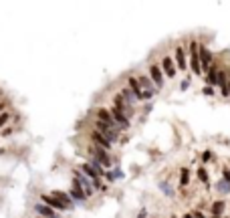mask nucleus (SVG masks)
Masks as SVG:
<instances>
[{
  "label": "nucleus",
  "mask_w": 230,
  "mask_h": 218,
  "mask_svg": "<svg viewBox=\"0 0 230 218\" xmlns=\"http://www.w3.org/2000/svg\"><path fill=\"white\" fill-rule=\"evenodd\" d=\"M137 83H139V87H143L145 91H149V89H154V87H151V81H149L148 77H139V79H137Z\"/></svg>",
  "instance_id": "obj_19"
},
{
  "label": "nucleus",
  "mask_w": 230,
  "mask_h": 218,
  "mask_svg": "<svg viewBox=\"0 0 230 218\" xmlns=\"http://www.w3.org/2000/svg\"><path fill=\"white\" fill-rule=\"evenodd\" d=\"M42 204H47L48 208H53L54 212H57V210H69L67 206L63 204V202H59V200H57L54 196H47V194L42 196Z\"/></svg>",
  "instance_id": "obj_5"
},
{
  "label": "nucleus",
  "mask_w": 230,
  "mask_h": 218,
  "mask_svg": "<svg viewBox=\"0 0 230 218\" xmlns=\"http://www.w3.org/2000/svg\"><path fill=\"white\" fill-rule=\"evenodd\" d=\"M53 196L57 198L59 202H63L67 208H71V206H73V200H71V196H69V194H65V192H53Z\"/></svg>",
  "instance_id": "obj_13"
},
{
  "label": "nucleus",
  "mask_w": 230,
  "mask_h": 218,
  "mask_svg": "<svg viewBox=\"0 0 230 218\" xmlns=\"http://www.w3.org/2000/svg\"><path fill=\"white\" fill-rule=\"evenodd\" d=\"M198 178H200V182H204V184H206V182H208V174H206V170H202V168H200V170H198Z\"/></svg>",
  "instance_id": "obj_24"
},
{
  "label": "nucleus",
  "mask_w": 230,
  "mask_h": 218,
  "mask_svg": "<svg viewBox=\"0 0 230 218\" xmlns=\"http://www.w3.org/2000/svg\"><path fill=\"white\" fill-rule=\"evenodd\" d=\"M75 182H77V184L81 186L83 188V192H85V196H93V192H95V188H93V182H91V180H89L87 176H85V174H83V172H75V178H73Z\"/></svg>",
  "instance_id": "obj_1"
},
{
  "label": "nucleus",
  "mask_w": 230,
  "mask_h": 218,
  "mask_svg": "<svg viewBox=\"0 0 230 218\" xmlns=\"http://www.w3.org/2000/svg\"><path fill=\"white\" fill-rule=\"evenodd\" d=\"M206 83H208V87H210V85H218V73H216V69H214V67H210L208 77H206Z\"/></svg>",
  "instance_id": "obj_17"
},
{
  "label": "nucleus",
  "mask_w": 230,
  "mask_h": 218,
  "mask_svg": "<svg viewBox=\"0 0 230 218\" xmlns=\"http://www.w3.org/2000/svg\"><path fill=\"white\" fill-rule=\"evenodd\" d=\"M190 51H192V71L200 75V57H198V42H190Z\"/></svg>",
  "instance_id": "obj_4"
},
{
  "label": "nucleus",
  "mask_w": 230,
  "mask_h": 218,
  "mask_svg": "<svg viewBox=\"0 0 230 218\" xmlns=\"http://www.w3.org/2000/svg\"><path fill=\"white\" fill-rule=\"evenodd\" d=\"M210 157H212V154H210V151H204L202 154V162H210Z\"/></svg>",
  "instance_id": "obj_26"
},
{
  "label": "nucleus",
  "mask_w": 230,
  "mask_h": 218,
  "mask_svg": "<svg viewBox=\"0 0 230 218\" xmlns=\"http://www.w3.org/2000/svg\"><path fill=\"white\" fill-rule=\"evenodd\" d=\"M176 65H178V69H186V59H184V48L182 47L176 48Z\"/></svg>",
  "instance_id": "obj_14"
},
{
  "label": "nucleus",
  "mask_w": 230,
  "mask_h": 218,
  "mask_svg": "<svg viewBox=\"0 0 230 218\" xmlns=\"http://www.w3.org/2000/svg\"><path fill=\"white\" fill-rule=\"evenodd\" d=\"M69 196H71V200H77V202H83V200L87 198V196H85V192H83V188L77 184L75 180H73V190H71Z\"/></svg>",
  "instance_id": "obj_12"
},
{
  "label": "nucleus",
  "mask_w": 230,
  "mask_h": 218,
  "mask_svg": "<svg viewBox=\"0 0 230 218\" xmlns=\"http://www.w3.org/2000/svg\"><path fill=\"white\" fill-rule=\"evenodd\" d=\"M95 127H97V131H99V133H101V135L105 137L107 142H111V143H113L115 139H117V129H113L111 125H107V123H103V121H99V119H97Z\"/></svg>",
  "instance_id": "obj_2"
},
{
  "label": "nucleus",
  "mask_w": 230,
  "mask_h": 218,
  "mask_svg": "<svg viewBox=\"0 0 230 218\" xmlns=\"http://www.w3.org/2000/svg\"><path fill=\"white\" fill-rule=\"evenodd\" d=\"M214 218H220V216H214Z\"/></svg>",
  "instance_id": "obj_30"
},
{
  "label": "nucleus",
  "mask_w": 230,
  "mask_h": 218,
  "mask_svg": "<svg viewBox=\"0 0 230 218\" xmlns=\"http://www.w3.org/2000/svg\"><path fill=\"white\" fill-rule=\"evenodd\" d=\"M91 137H93V142L97 143V148H103L105 151L111 150V142H107V139H105V137H103L99 131H93V133H91Z\"/></svg>",
  "instance_id": "obj_10"
},
{
  "label": "nucleus",
  "mask_w": 230,
  "mask_h": 218,
  "mask_svg": "<svg viewBox=\"0 0 230 218\" xmlns=\"http://www.w3.org/2000/svg\"><path fill=\"white\" fill-rule=\"evenodd\" d=\"M111 117L115 119V123H117V125H121V129H127V127H129V119L123 115V111H119L117 107L111 109Z\"/></svg>",
  "instance_id": "obj_6"
},
{
  "label": "nucleus",
  "mask_w": 230,
  "mask_h": 218,
  "mask_svg": "<svg viewBox=\"0 0 230 218\" xmlns=\"http://www.w3.org/2000/svg\"><path fill=\"white\" fill-rule=\"evenodd\" d=\"M149 71H151V79H154V85L160 89V87L163 85V73H162V69L157 67V65H151V67H149Z\"/></svg>",
  "instance_id": "obj_8"
},
{
  "label": "nucleus",
  "mask_w": 230,
  "mask_h": 218,
  "mask_svg": "<svg viewBox=\"0 0 230 218\" xmlns=\"http://www.w3.org/2000/svg\"><path fill=\"white\" fill-rule=\"evenodd\" d=\"M216 190H218V192H222V194H228V192H230V182L222 178L220 182H216Z\"/></svg>",
  "instance_id": "obj_18"
},
{
  "label": "nucleus",
  "mask_w": 230,
  "mask_h": 218,
  "mask_svg": "<svg viewBox=\"0 0 230 218\" xmlns=\"http://www.w3.org/2000/svg\"><path fill=\"white\" fill-rule=\"evenodd\" d=\"M184 218H194V216H192V214H186V216H184Z\"/></svg>",
  "instance_id": "obj_28"
},
{
  "label": "nucleus",
  "mask_w": 230,
  "mask_h": 218,
  "mask_svg": "<svg viewBox=\"0 0 230 218\" xmlns=\"http://www.w3.org/2000/svg\"><path fill=\"white\" fill-rule=\"evenodd\" d=\"M119 95H121L123 99H125V101H127L129 105H131V107H133V103L137 101V99H135V95H133V91H131V89H123V91L119 93Z\"/></svg>",
  "instance_id": "obj_16"
},
{
  "label": "nucleus",
  "mask_w": 230,
  "mask_h": 218,
  "mask_svg": "<svg viewBox=\"0 0 230 218\" xmlns=\"http://www.w3.org/2000/svg\"><path fill=\"white\" fill-rule=\"evenodd\" d=\"M204 95H214V89L212 87H204Z\"/></svg>",
  "instance_id": "obj_27"
},
{
  "label": "nucleus",
  "mask_w": 230,
  "mask_h": 218,
  "mask_svg": "<svg viewBox=\"0 0 230 218\" xmlns=\"http://www.w3.org/2000/svg\"><path fill=\"white\" fill-rule=\"evenodd\" d=\"M156 95V89H149V91H141V99H151Z\"/></svg>",
  "instance_id": "obj_23"
},
{
  "label": "nucleus",
  "mask_w": 230,
  "mask_h": 218,
  "mask_svg": "<svg viewBox=\"0 0 230 218\" xmlns=\"http://www.w3.org/2000/svg\"><path fill=\"white\" fill-rule=\"evenodd\" d=\"M129 89L133 91V95H135V99L139 101V99H141V87H139V83H137L135 79H129Z\"/></svg>",
  "instance_id": "obj_15"
},
{
  "label": "nucleus",
  "mask_w": 230,
  "mask_h": 218,
  "mask_svg": "<svg viewBox=\"0 0 230 218\" xmlns=\"http://www.w3.org/2000/svg\"><path fill=\"white\" fill-rule=\"evenodd\" d=\"M224 210V202H214L212 204V212H214V216H220Z\"/></svg>",
  "instance_id": "obj_20"
},
{
  "label": "nucleus",
  "mask_w": 230,
  "mask_h": 218,
  "mask_svg": "<svg viewBox=\"0 0 230 218\" xmlns=\"http://www.w3.org/2000/svg\"><path fill=\"white\" fill-rule=\"evenodd\" d=\"M160 186H162V190H163V194H166V196H169V198L174 196V190H172V186H169V184H166V182H162Z\"/></svg>",
  "instance_id": "obj_22"
},
{
  "label": "nucleus",
  "mask_w": 230,
  "mask_h": 218,
  "mask_svg": "<svg viewBox=\"0 0 230 218\" xmlns=\"http://www.w3.org/2000/svg\"><path fill=\"white\" fill-rule=\"evenodd\" d=\"M188 180H190V176H188V170L184 168V170L180 172V184H182V186H186V184H188Z\"/></svg>",
  "instance_id": "obj_21"
},
{
  "label": "nucleus",
  "mask_w": 230,
  "mask_h": 218,
  "mask_svg": "<svg viewBox=\"0 0 230 218\" xmlns=\"http://www.w3.org/2000/svg\"><path fill=\"white\" fill-rule=\"evenodd\" d=\"M200 57H202V71H210V65H212V53H210L206 47H200Z\"/></svg>",
  "instance_id": "obj_7"
},
{
  "label": "nucleus",
  "mask_w": 230,
  "mask_h": 218,
  "mask_svg": "<svg viewBox=\"0 0 230 218\" xmlns=\"http://www.w3.org/2000/svg\"><path fill=\"white\" fill-rule=\"evenodd\" d=\"M228 97H230V83H228Z\"/></svg>",
  "instance_id": "obj_29"
},
{
  "label": "nucleus",
  "mask_w": 230,
  "mask_h": 218,
  "mask_svg": "<svg viewBox=\"0 0 230 218\" xmlns=\"http://www.w3.org/2000/svg\"><path fill=\"white\" fill-rule=\"evenodd\" d=\"M162 69H163V73H166L168 77L176 75V65H174V61H172L169 57H163L162 59Z\"/></svg>",
  "instance_id": "obj_11"
},
{
  "label": "nucleus",
  "mask_w": 230,
  "mask_h": 218,
  "mask_svg": "<svg viewBox=\"0 0 230 218\" xmlns=\"http://www.w3.org/2000/svg\"><path fill=\"white\" fill-rule=\"evenodd\" d=\"M91 154H93V160H97L103 168H109V166H111V157H109V154L103 150V148L93 145V148H91Z\"/></svg>",
  "instance_id": "obj_3"
},
{
  "label": "nucleus",
  "mask_w": 230,
  "mask_h": 218,
  "mask_svg": "<svg viewBox=\"0 0 230 218\" xmlns=\"http://www.w3.org/2000/svg\"><path fill=\"white\" fill-rule=\"evenodd\" d=\"M34 210L39 212L42 218H59V214H57L53 208H48L47 204H36V206H34Z\"/></svg>",
  "instance_id": "obj_9"
},
{
  "label": "nucleus",
  "mask_w": 230,
  "mask_h": 218,
  "mask_svg": "<svg viewBox=\"0 0 230 218\" xmlns=\"http://www.w3.org/2000/svg\"><path fill=\"white\" fill-rule=\"evenodd\" d=\"M8 119H10V115H8V113H2V115H0V127H2V125H4Z\"/></svg>",
  "instance_id": "obj_25"
}]
</instances>
